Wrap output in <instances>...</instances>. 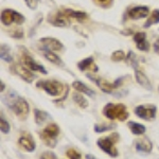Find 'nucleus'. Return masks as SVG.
Here are the masks:
<instances>
[{"mask_svg": "<svg viewBox=\"0 0 159 159\" xmlns=\"http://www.w3.org/2000/svg\"><path fill=\"white\" fill-rule=\"evenodd\" d=\"M6 104L20 120L27 119L30 111L29 104L24 98L19 97L16 92H10L7 94L6 98Z\"/></svg>", "mask_w": 159, "mask_h": 159, "instance_id": "nucleus-1", "label": "nucleus"}, {"mask_svg": "<svg viewBox=\"0 0 159 159\" xmlns=\"http://www.w3.org/2000/svg\"><path fill=\"white\" fill-rule=\"evenodd\" d=\"M103 115L109 120H119V121H125L129 116L125 105L114 103L105 105L103 108Z\"/></svg>", "mask_w": 159, "mask_h": 159, "instance_id": "nucleus-2", "label": "nucleus"}, {"mask_svg": "<svg viewBox=\"0 0 159 159\" xmlns=\"http://www.w3.org/2000/svg\"><path fill=\"white\" fill-rule=\"evenodd\" d=\"M119 134L114 133V134H110L107 137L99 138L97 140V144L103 152L106 153L107 155H109L110 157H117L119 155V153H118V150L116 148V143L119 141Z\"/></svg>", "mask_w": 159, "mask_h": 159, "instance_id": "nucleus-3", "label": "nucleus"}, {"mask_svg": "<svg viewBox=\"0 0 159 159\" xmlns=\"http://www.w3.org/2000/svg\"><path fill=\"white\" fill-rule=\"evenodd\" d=\"M58 135H60V127L55 123H50L39 132L40 139L45 142L46 145H48L51 148H55Z\"/></svg>", "mask_w": 159, "mask_h": 159, "instance_id": "nucleus-4", "label": "nucleus"}, {"mask_svg": "<svg viewBox=\"0 0 159 159\" xmlns=\"http://www.w3.org/2000/svg\"><path fill=\"white\" fill-rule=\"evenodd\" d=\"M37 88H42L48 94L53 97H57L61 96L64 92V88L65 86L61 83L54 80H48V81H39L37 83Z\"/></svg>", "mask_w": 159, "mask_h": 159, "instance_id": "nucleus-5", "label": "nucleus"}, {"mask_svg": "<svg viewBox=\"0 0 159 159\" xmlns=\"http://www.w3.org/2000/svg\"><path fill=\"white\" fill-rule=\"evenodd\" d=\"M156 112H157V107L153 104H145L139 105L135 108V114L140 119L147 120V121H152L156 118Z\"/></svg>", "mask_w": 159, "mask_h": 159, "instance_id": "nucleus-6", "label": "nucleus"}, {"mask_svg": "<svg viewBox=\"0 0 159 159\" xmlns=\"http://www.w3.org/2000/svg\"><path fill=\"white\" fill-rule=\"evenodd\" d=\"M1 21L3 25H10L12 24H22L25 21V17L19 13L13 11V10H4L1 14Z\"/></svg>", "mask_w": 159, "mask_h": 159, "instance_id": "nucleus-7", "label": "nucleus"}, {"mask_svg": "<svg viewBox=\"0 0 159 159\" xmlns=\"http://www.w3.org/2000/svg\"><path fill=\"white\" fill-rule=\"evenodd\" d=\"M18 144L27 152H33L35 150V148H36L35 140L33 139L32 135L27 132L21 133V135H20L18 139Z\"/></svg>", "mask_w": 159, "mask_h": 159, "instance_id": "nucleus-8", "label": "nucleus"}, {"mask_svg": "<svg viewBox=\"0 0 159 159\" xmlns=\"http://www.w3.org/2000/svg\"><path fill=\"white\" fill-rule=\"evenodd\" d=\"M12 70L14 71L17 75H19L24 81H25L27 83H32L35 79V75L31 72L30 69L24 67V66L19 65V64H15L12 66Z\"/></svg>", "mask_w": 159, "mask_h": 159, "instance_id": "nucleus-9", "label": "nucleus"}, {"mask_svg": "<svg viewBox=\"0 0 159 159\" xmlns=\"http://www.w3.org/2000/svg\"><path fill=\"white\" fill-rule=\"evenodd\" d=\"M88 78L90 79L92 82H94V83L97 84V86H98L102 91L106 92V93H111V92L114 91V89L117 88L116 85H115V83L111 84V83H109V82H107L106 80H104L102 78L92 76V75H88Z\"/></svg>", "mask_w": 159, "mask_h": 159, "instance_id": "nucleus-10", "label": "nucleus"}, {"mask_svg": "<svg viewBox=\"0 0 159 159\" xmlns=\"http://www.w3.org/2000/svg\"><path fill=\"white\" fill-rule=\"evenodd\" d=\"M134 144H135L136 150H137L138 152H141V153H151L152 152L153 144L150 141V139L147 137H142V138H139V139L135 140Z\"/></svg>", "mask_w": 159, "mask_h": 159, "instance_id": "nucleus-11", "label": "nucleus"}, {"mask_svg": "<svg viewBox=\"0 0 159 159\" xmlns=\"http://www.w3.org/2000/svg\"><path fill=\"white\" fill-rule=\"evenodd\" d=\"M148 7H135L133 9H129V12H127V16L129 17L130 19H140V18H144L148 15Z\"/></svg>", "mask_w": 159, "mask_h": 159, "instance_id": "nucleus-12", "label": "nucleus"}, {"mask_svg": "<svg viewBox=\"0 0 159 159\" xmlns=\"http://www.w3.org/2000/svg\"><path fill=\"white\" fill-rule=\"evenodd\" d=\"M39 42L43 45L45 49H48L51 51H61V50H63V48H64L60 40L55 39V38H52V37L42 38Z\"/></svg>", "mask_w": 159, "mask_h": 159, "instance_id": "nucleus-13", "label": "nucleus"}, {"mask_svg": "<svg viewBox=\"0 0 159 159\" xmlns=\"http://www.w3.org/2000/svg\"><path fill=\"white\" fill-rule=\"evenodd\" d=\"M134 40L136 43V46H137V48L139 50L148 51V49H150V43H148L147 40V35H145V33H143V32L136 33L134 36Z\"/></svg>", "mask_w": 159, "mask_h": 159, "instance_id": "nucleus-14", "label": "nucleus"}, {"mask_svg": "<svg viewBox=\"0 0 159 159\" xmlns=\"http://www.w3.org/2000/svg\"><path fill=\"white\" fill-rule=\"evenodd\" d=\"M135 78H136V81H137V83L139 84L143 87V88L148 89V90H152V84H151L150 80L147 75H145L144 73L142 72V71H140L139 69H135Z\"/></svg>", "mask_w": 159, "mask_h": 159, "instance_id": "nucleus-15", "label": "nucleus"}, {"mask_svg": "<svg viewBox=\"0 0 159 159\" xmlns=\"http://www.w3.org/2000/svg\"><path fill=\"white\" fill-rule=\"evenodd\" d=\"M51 24H53L56 27H67V25H70V20H69V17L63 12H58L57 14L54 15L52 19L50 20Z\"/></svg>", "mask_w": 159, "mask_h": 159, "instance_id": "nucleus-16", "label": "nucleus"}, {"mask_svg": "<svg viewBox=\"0 0 159 159\" xmlns=\"http://www.w3.org/2000/svg\"><path fill=\"white\" fill-rule=\"evenodd\" d=\"M24 63L25 64V66H27L28 68H30V70L39 71V72H42L43 74H47V70L43 68V66L39 65V64H37L36 61H35L29 55H24Z\"/></svg>", "mask_w": 159, "mask_h": 159, "instance_id": "nucleus-17", "label": "nucleus"}, {"mask_svg": "<svg viewBox=\"0 0 159 159\" xmlns=\"http://www.w3.org/2000/svg\"><path fill=\"white\" fill-rule=\"evenodd\" d=\"M78 67L81 71H85V70H91L93 72H97L99 70V67L94 64L92 57H87L85 60L81 61L78 64Z\"/></svg>", "mask_w": 159, "mask_h": 159, "instance_id": "nucleus-18", "label": "nucleus"}, {"mask_svg": "<svg viewBox=\"0 0 159 159\" xmlns=\"http://www.w3.org/2000/svg\"><path fill=\"white\" fill-rule=\"evenodd\" d=\"M72 87L75 89L76 91L81 92V93H85V94H87V96L91 97V98H94V97H96V92L92 90L91 88H89L88 86H86L85 84L82 83V82H80V81L73 82Z\"/></svg>", "mask_w": 159, "mask_h": 159, "instance_id": "nucleus-19", "label": "nucleus"}, {"mask_svg": "<svg viewBox=\"0 0 159 159\" xmlns=\"http://www.w3.org/2000/svg\"><path fill=\"white\" fill-rule=\"evenodd\" d=\"M127 126L129 127L130 132L136 136H141L145 133V126L143 124H140V123L129 121L127 123Z\"/></svg>", "mask_w": 159, "mask_h": 159, "instance_id": "nucleus-20", "label": "nucleus"}, {"mask_svg": "<svg viewBox=\"0 0 159 159\" xmlns=\"http://www.w3.org/2000/svg\"><path fill=\"white\" fill-rule=\"evenodd\" d=\"M43 54L48 61H51L52 64H55V65H58V66H63V61H61V60L51 50H48V49H45V48H43Z\"/></svg>", "mask_w": 159, "mask_h": 159, "instance_id": "nucleus-21", "label": "nucleus"}, {"mask_svg": "<svg viewBox=\"0 0 159 159\" xmlns=\"http://www.w3.org/2000/svg\"><path fill=\"white\" fill-rule=\"evenodd\" d=\"M34 118H35V123L38 125H42L43 122H46L47 120L51 119V117L47 114L46 111L40 109H35L34 110Z\"/></svg>", "mask_w": 159, "mask_h": 159, "instance_id": "nucleus-22", "label": "nucleus"}, {"mask_svg": "<svg viewBox=\"0 0 159 159\" xmlns=\"http://www.w3.org/2000/svg\"><path fill=\"white\" fill-rule=\"evenodd\" d=\"M64 13L69 17V18H75L78 20H84L87 18V14L84 12L80 11H72V10H64Z\"/></svg>", "mask_w": 159, "mask_h": 159, "instance_id": "nucleus-23", "label": "nucleus"}, {"mask_svg": "<svg viewBox=\"0 0 159 159\" xmlns=\"http://www.w3.org/2000/svg\"><path fill=\"white\" fill-rule=\"evenodd\" d=\"M72 99L81 108H86V107L88 106V102H87V100L82 96L81 92L78 91V92H75V93H73Z\"/></svg>", "mask_w": 159, "mask_h": 159, "instance_id": "nucleus-24", "label": "nucleus"}, {"mask_svg": "<svg viewBox=\"0 0 159 159\" xmlns=\"http://www.w3.org/2000/svg\"><path fill=\"white\" fill-rule=\"evenodd\" d=\"M0 56H1V60L7 61V63H11L13 61V57L11 55V50H10L9 46L2 45L1 46V52H0Z\"/></svg>", "mask_w": 159, "mask_h": 159, "instance_id": "nucleus-25", "label": "nucleus"}, {"mask_svg": "<svg viewBox=\"0 0 159 159\" xmlns=\"http://www.w3.org/2000/svg\"><path fill=\"white\" fill-rule=\"evenodd\" d=\"M159 22V11L158 10H155V11L152 12L151 16L148 17V19L147 20V22L144 24V28H148L152 25L158 24Z\"/></svg>", "mask_w": 159, "mask_h": 159, "instance_id": "nucleus-26", "label": "nucleus"}, {"mask_svg": "<svg viewBox=\"0 0 159 159\" xmlns=\"http://www.w3.org/2000/svg\"><path fill=\"white\" fill-rule=\"evenodd\" d=\"M115 127V125L112 123H101V124H96L94 125V132L96 133H104L107 130H110Z\"/></svg>", "mask_w": 159, "mask_h": 159, "instance_id": "nucleus-27", "label": "nucleus"}, {"mask_svg": "<svg viewBox=\"0 0 159 159\" xmlns=\"http://www.w3.org/2000/svg\"><path fill=\"white\" fill-rule=\"evenodd\" d=\"M0 129H1V133L3 134H9L10 129H11V126L7 123V121L3 118V116L1 115V118H0Z\"/></svg>", "mask_w": 159, "mask_h": 159, "instance_id": "nucleus-28", "label": "nucleus"}, {"mask_svg": "<svg viewBox=\"0 0 159 159\" xmlns=\"http://www.w3.org/2000/svg\"><path fill=\"white\" fill-rule=\"evenodd\" d=\"M66 155L69 159H82V155L75 148H68L66 151Z\"/></svg>", "mask_w": 159, "mask_h": 159, "instance_id": "nucleus-29", "label": "nucleus"}, {"mask_svg": "<svg viewBox=\"0 0 159 159\" xmlns=\"http://www.w3.org/2000/svg\"><path fill=\"white\" fill-rule=\"evenodd\" d=\"M125 58V54L124 52L121 50H117L115 51L114 53L111 54V60L114 61H121Z\"/></svg>", "mask_w": 159, "mask_h": 159, "instance_id": "nucleus-30", "label": "nucleus"}, {"mask_svg": "<svg viewBox=\"0 0 159 159\" xmlns=\"http://www.w3.org/2000/svg\"><path fill=\"white\" fill-rule=\"evenodd\" d=\"M127 61H129V63L135 69L138 68V60H137V57H136L135 53H133L132 51H130V52H129V54H127Z\"/></svg>", "mask_w": 159, "mask_h": 159, "instance_id": "nucleus-31", "label": "nucleus"}, {"mask_svg": "<svg viewBox=\"0 0 159 159\" xmlns=\"http://www.w3.org/2000/svg\"><path fill=\"white\" fill-rule=\"evenodd\" d=\"M39 159H57L56 155L51 151H48V152H43L42 155H40Z\"/></svg>", "mask_w": 159, "mask_h": 159, "instance_id": "nucleus-32", "label": "nucleus"}, {"mask_svg": "<svg viewBox=\"0 0 159 159\" xmlns=\"http://www.w3.org/2000/svg\"><path fill=\"white\" fill-rule=\"evenodd\" d=\"M25 2L31 10H35L38 4V0H25Z\"/></svg>", "mask_w": 159, "mask_h": 159, "instance_id": "nucleus-33", "label": "nucleus"}, {"mask_svg": "<svg viewBox=\"0 0 159 159\" xmlns=\"http://www.w3.org/2000/svg\"><path fill=\"white\" fill-rule=\"evenodd\" d=\"M94 2H96L97 4H99V6L103 7H107L111 4L112 0H94Z\"/></svg>", "mask_w": 159, "mask_h": 159, "instance_id": "nucleus-34", "label": "nucleus"}, {"mask_svg": "<svg viewBox=\"0 0 159 159\" xmlns=\"http://www.w3.org/2000/svg\"><path fill=\"white\" fill-rule=\"evenodd\" d=\"M154 51H155L157 54H159V38L154 43Z\"/></svg>", "mask_w": 159, "mask_h": 159, "instance_id": "nucleus-35", "label": "nucleus"}, {"mask_svg": "<svg viewBox=\"0 0 159 159\" xmlns=\"http://www.w3.org/2000/svg\"><path fill=\"white\" fill-rule=\"evenodd\" d=\"M85 158L86 159H97L93 155H91V154H87V155L85 156Z\"/></svg>", "mask_w": 159, "mask_h": 159, "instance_id": "nucleus-36", "label": "nucleus"}, {"mask_svg": "<svg viewBox=\"0 0 159 159\" xmlns=\"http://www.w3.org/2000/svg\"><path fill=\"white\" fill-rule=\"evenodd\" d=\"M1 91H3V83L1 82Z\"/></svg>", "mask_w": 159, "mask_h": 159, "instance_id": "nucleus-37", "label": "nucleus"}, {"mask_svg": "<svg viewBox=\"0 0 159 159\" xmlns=\"http://www.w3.org/2000/svg\"><path fill=\"white\" fill-rule=\"evenodd\" d=\"M158 90H159V88H158Z\"/></svg>", "mask_w": 159, "mask_h": 159, "instance_id": "nucleus-38", "label": "nucleus"}]
</instances>
